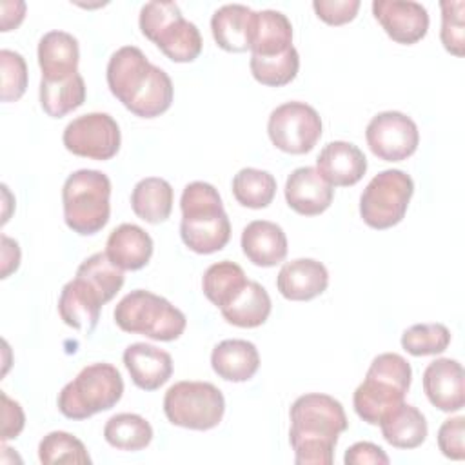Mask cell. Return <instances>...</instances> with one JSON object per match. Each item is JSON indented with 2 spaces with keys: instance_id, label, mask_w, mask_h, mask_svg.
Wrapping results in <instances>:
<instances>
[{
  "instance_id": "obj_9",
  "label": "cell",
  "mask_w": 465,
  "mask_h": 465,
  "mask_svg": "<svg viewBox=\"0 0 465 465\" xmlns=\"http://www.w3.org/2000/svg\"><path fill=\"white\" fill-rule=\"evenodd\" d=\"M163 412L176 427L209 430L222 421L225 398L209 381H176L163 396Z\"/></svg>"
},
{
  "instance_id": "obj_39",
  "label": "cell",
  "mask_w": 465,
  "mask_h": 465,
  "mask_svg": "<svg viewBox=\"0 0 465 465\" xmlns=\"http://www.w3.org/2000/svg\"><path fill=\"white\" fill-rule=\"evenodd\" d=\"M2 67V100L16 102L27 89V64L24 56L11 49L0 51Z\"/></svg>"
},
{
  "instance_id": "obj_32",
  "label": "cell",
  "mask_w": 465,
  "mask_h": 465,
  "mask_svg": "<svg viewBox=\"0 0 465 465\" xmlns=\"http://www.w3.org/2000/svg\"><path fill=\"white\" fill-rule=\"evenodd\" d=\"M85 102V82L80 73L60 82L40 80V105L51 118H62Z\"/></svg>"
},
{
  "instance_id": "obj_33",
  "label": "cell",
  "mask_w": 465,
  "mask_h": 465,
  "mask_svg": "<svg viewBox=\"0 0 465 465\" xmlns=\"http://www.w3.org/2000/svg\"><path fill=\"white\" fill-rule=\"evenodd\" d=\"M231 189L240 205L249 209H263L276 194V178L269 171L243 167L234 174Z\"/></svg>"
},
{
  "instance_id": "obj_5",
  "label": "cell",
  "mask_w": 465,
  "mask_h": 465,
  "mask_svg": "<svg viewBox=\"0 0 465 465\" xmlns=\"http://www.w3.org/2000/svg\"><path fill=\"white\" fill-rule=\"evenodd\" d=\"M111 180L96 169H78L67 176L62 187L65 225L80 234L91 236L102 231L111 214Z\"/></svg>"
},
{
  "instance_id": "obj_14",
  "label": "cell",
  "mask_w": 465,
  "mask_h": 465,
  "mask_svg": "<svg viewBox=\"0 0 465 465\" xmlns=\"http://www.w3.org/2000/svg\"><path fill=\"white\" fill-rule=\"evenodd\" d=\"M372 15L398 44L412 45L429 31V13L420 2L412 0H374Z\"/></svg>"
},
{
  "instance_id": "obj_31",
  "label": "cell",
  "mask_w": 465,
  "mask_h": 465,
  "mask_svg": "<svg viewBox=\"0 0 465 465\" xmlns=\"http://www.w3.org/2000/svg\"><path fill=\"white\" fill-rule=\"evenodd\" d=\"M105 441L118 450H142L153 441L151 423L134 412L111 416L104 425Z\"/></svg>"
},
{
  "instance_id": "obj_40",
  "label": "cell",
  "mask_w": 465,
  "mask_h": 465,
  "mask_svg": "<svg viewBox=\"0 0 465 465\" xmlns=\"http://www.w3.org/2000/svg\"><path fill=\"white\" fill-rule=\"evenodd\" d=\"M465 418L454 416L445 420L438 429V447L441 454L449 460H463L465 458Z\"/></svg>"
},
{
  "instance_id": "obj_30",
  "label": "cell",
  "mask_w": 465,
  "mask_h": 465,
  "mask_svg": "<svg viewBox=\"0 0 465 465\" xmlns=\"http://www.w3.org/2000/svg\"><path fill=\"white\" fill-rule=\"evenodd\" d=\"M247 282L249 280L238 263L222 260L205 269L202 276V291L213 305L223 309L238 298Z\"/></svg>"
},
{
  "instance_id": "obj_3",
  "label": "cell",
  "mask_w": 465,
  "mask_h": 465,
  "mask_svg": "<svg viewBox=\"0 0 465 465\" xmlns=\"http://www.w3.org/2000/svg\"><path fill=\"white\" fill-rule=\"evenodd\" d=\"M182 242L196 254L222 251L231 238V222L218 189L207 182H191L180 198Z\"/></svg>"
},
{
  "instance_id": "obj_28",
  "label": "cell",
  "mask_w": 465,
  "mask_h": 465,
  "mask_svg": "<svg viewBox=\"0 0 465 465\" xmlns=\"http://www.w3.org/2000/svg\"><path fill=\"white\" fill-rule=\"evenodd\" d=\"M173 198L174 193L167 180L147 176L133 187L131 209L147 223H162L173 211Z\"/></svg>"
},
{
  "instance_id": "obj_17",
  "label": "cell",
  "mask_w": 465,
  "mask_h": 465,
  "mask_svg": "<svg viewBox=\"0 0 465 465\" xmlns=\"http://www.w3.org/2000/svg\"><path fill=\"white\" fill-rule=\"evenodd\" d=\"M107 302L84 278L74 276L62 287L58 298V314L65 325L91 334L100 320V309Z\"/></svg>"
},
{
  "instance_id": "obj_41",
  "label": "cell",
  "mask_w": 465,
  "mask_h": 465,
  "mask_svg": "<svg viewBox=\"0 0 465 465\" xmlns=\"http://www.w3.org/2000/svg\"><path fill=\"white\" fill-rule=\"evenodd\" d=\"M316 16L329 25H343L356 18L360 0H314Z\"/></svg>"
},
{
  "instance_id": "obj_35",
  "label": "cell",
  "mask_w": 465,
  "mask_h": 465,
  "mask_svg": "<svg viewBox=\"0 0 465 465\" xmlns=\"http://www.w3.org/2000/svg\"><path fill=\"white\" fill-rule=\"evenodd\" d=\"M76 276L89 282L105 302H111L124 285V271L116 267L104 252H94L85 258L76 269Z\"/></svg>"
},
{
  "instance_id": "obj_2",
  "label": "cell",
  "mask_w": 465,
  "mask_h": 465,
  "mask_svg": "<svg viewBox=\"0 0 465 465\" xmlns=\"http://www.w3.org/2000/svg\"><path fill=\"white\" fill-rule=\"evenodd\" d=\"M289 443L296 465H331L338 436L347 430L343 405L322 392H309L294 400L289 411Z\"/></svg>"
},
{
  "instance_id": "obj_6",
  "label": "cell",
  "mask_w": 465,
  "mask_h": 465,
  "mask_svg": "<svg viewBox=\"0 0 465 465\" xmlns=\"http://www.w3.org/2000/svg\"><path fill=\"white\" fill-rule=\"evenodd\" d=\"M114 323L131 334H142L156 341L178 340L187 325L185 314L163 296L145 289H134L114 307Z\"/></svg>"
},
{
  "instance_id": "obj_36",
  "label": "cell",
  "mask_w": 465,
  "mask_h": 465,
  "mask_svg": "<svg viewBox=\"0 0 465 465\" xmlns=\"http://www.w3.org/2000/svg\"><path fill=\"white\" fill-rule=\"evenodd\" d=\"M38 460L44 465L53 463H91V456L85 445L65 430H53L45 434L38 443Z\"/></svg>"
},
{
  "instance_id": "obj_4",
  "label": "cell",
  "mask_w": 465,
  "mask_h": 465,
  "mask_svg": "<svg viewBox=\"0 0 465 465\" xmlns=\"http://www.w3.org/2000/svg\"><path fill=\"white\" fill-rule=\"evenodd\" d=\"M412 381L411 363L396 354H378L367 369L365 380L356 387L352 394V405L356 414L369 425H380L405 401V394Z\"/></svg>"
},
{
  "instance_id": "obj_16",
  "label": "cell",
  "mask_w": 465,
  "mask_h": 465,
  "mask_svg": "<svg viewBox=\"0 0 465 465\" xmlns=\"http://www.w3.org/2000/svg\"><path fill=\"white\" fill-rule=\"evenodd\" d=\"M285 202L302 216H316L327 211L334 198L332 185L316 171V167H298L285 182Z\"/></svg>"
},
{
  "instance_id": "obj_43",
  "label": "cell",
  "mask_w": 465,
  "mask_h": 465,
  "mask_svg": "<svg viewBox=\"0 0 465 465\" xmlns=\"http://www.w3.org/2000/svg\"><path fill=\"white\" fill-rule=\"evenodd\" d=\"M345 465H365V463H372V465H387L389 463V456L385 454V450L371 441H358L354 445H351L343 456Z\"/></svg>"
},
{
  "instance_id": "obj_34",
  "label": "cell",
  "mask_w": 465,
  "mask_h": 465,
  "mask_svg": "<svg viewBox=\"0 0 465 465\" xmlns=\"http://www.w3.org/2000/svg\"><path fill=\"white\" fill-rule=\"evenodd\" d=\"M249 67L254 80L262 85L283 87L296 78L300 69V54L294 45L289 51L276 56L251 54Z\"/></svg>"
},
{
  "instance_id": "obj_37",
  "label": "cell",
  "mask_w": 465,
  "mask_h": 465,
  "mask_svg": "<svg viewBox=\"0 0 465 465\" xmlns=\"http://www.w3.org/2000/svg\"><path fill=\"white\" fill-rule=\"evenodd\" d=\"M449 343L450 331L443 323H416L401 334V347L412 356L441 354Z\"/></svg>"
},
{
  "instance_id": "obj_45",
  "label": "cell",
  "mask_w": 465,
  "mask_h": 465,
  "mask_svg": "<svg viewBox=\"0 0 465 465\" xmlns=\"http://www.w3.org/2000/svg\"><path fill=\"white\" fill-rule=\"evenodd\" d=\"M2 20H0V31L7 33L11 29H16L24 16H25V4L20 2V0H15V2H2Z\"/></svg>"
},
{
  "instance_id": "obj_20",
  "label": "cell",
  "mask_w": 465,
  "mask_h": 465,
  "mask_svg": "<svg viewBox=\"0 0 465 465\" xmlns=\"http://www.w3.org/2000/svg\"><path fill=\"white\" fill-rule=\"evenodd\" d=\"M124 365L133 383L142 391H156L173 374V358L167 351L136 341L124 351Z\"/></svg>"
},
{
  "instance_id": "obj_15",
  "label": "cell",
  "mask_w": 465,
  "mask_h": 465,
  "mask_svg": "<svg viewBox=\"0 0 465 465\" xmlns=\"http://www.w3.org/2000/svg\"><path fill=\"white\" fill-rule=\"evenodd\" d=\"M423 392L443 412H458L465 403L463 367L458 360L438 358L423 371Z\"/></svg>"
},
{
  "instance_id": "obj_1",
  "label": "cell",
  "mask_w": 465,
  "mask_h": 465,
  "mask_svg": "<svg viewBox=\"0 0 465 465\" xmlns=\"http://www.w3.org/2000/svg\"><path fill=\"white\" fill-rule=\"evenodd\" d=\"M105 78L113 96L140 118H156L173 104L174 87L169 74L153 65L136 45H124L111 54Z\"/></svg>"
},
{
  "instance_id": "obj_21",
  "label": "cell",
  "mask_w": 465,
  "mask_h": 465,
  "mask_svg": "<svg viewBox=\"0 0 465 465\" xmlns=\"http://www.w3.org/2000/svg\"><path fill=\"white\" fill-rule=\"evenodd\" d=\"M80 45L65 31H49L38 42V65L42 80L60 82L78 73Z\"/></svg>"
},
{
  "instance_id": "obj_26",
  "label": "cell",
  "mask_w": 465,
  "mask_h": 465,
  "mask_svg": "<svg viewBox=\"0 0 465 465\" xmlns=\"http://www.w3.org/2000/svg\"><path fill=\"white\" fill-rule=\"evenodd\" d=\"M254 11L243 4H225L211 18V33L218 47L229 53H245L251 45Z\"/></svg>"
},
{
  "instance_id": "obj_19",
  "label": "cell",
  "mask_w": 465,
  "mask_h": 465,
  "mask_svg": "<svg viewBox=\"0 0 465 465\" xmlns=\"http://www.w3.org/2000/svg\"><path fill=\"white\" fill-rule=\"evenodd\" d=\"M329 285L327 267L312 258H296L282 265L276 287L285 300L309 302L325 292Z\"/></svg>"
},
{
  "instance_id": "obj_13",
  "label": "cell",
  "mask_w": 465,
  "mask_h": 465,
  "mask_svg": "<svg viewBox=\"0 0 465 465\" xmlns=\"http://www.w3.org/2000/svg\"><path fill=\"white\" fill-rule=\"evenodd\" d=\"M365 140L374 156L385 162H401L412 156L420 143L414 120L400 111H383L371 118Z\"/></svg>"
},
{
  "instance_id": "obj_29",
  "label": "cell",
  "mask_w": 465,
  "mask_h": 465,
  "mask_svg": "<svg viewBox=\"0 0 465 465\" xmlns=\"http://www.w3.org/2000/svg\"><path fill=\"white\" fill-rule=\"evenodd\" d=\"M272 303L263 285L249 280L238 298L227 307L220 309L223 320L234 327L254 329L267 322Z\"/></svg>"
},
{
  "instance_id": "obj_27",
  "label": "cell",
  "mask_w": 465,
  "mask_h": 465,
  "mask_svg": "<svg viewBox=\"0 0 465 465\" xmlns=\"http://www.w3.org/2000/svg\"><path fill=\"white\" fill-rule=\"evenodd\" d=\"M380 429L383 440L396 449H416L425 441L429 432L421 411L405 401L380 421Z\"/></svg>"
},
{
  "instance_id": "obj_10",
  "label": "cell",
  "mask_w": 465,
  "mask_h": 465,
  "mask_svg": "<svg viewBox=\"0 0 465 465\" xmlns=\"http://www.w3.org/2000/svg\"><path fill=\"white\" fill-rule=\"evenodd\" d=\"M414 194L412 178L401 169H385L378 173L360 196V216L372 229H389L398 225Z\"/></svg>"
},
{
  "instance_id": "obj_25",
  "label": "cell",
  "mask_w": 465,
  "mask_h": 465,
  "mask_svg": "<svg viewBox=\"0 0 465 465\" xmlns=\"http://www.w3.org/2000/svg\"><path fill=\"white\" fill-rule=\"evenodd\" d=\"M292 47L291 20L274 9L254 11L251 25V54L276 56Z\"/></svg>"
},
{
  "instance_id": "obj_42",
  "label": "cell",
  "mask_w": 465,
  "mask_h": 465,
  "mask_svg": "<svg viewBox=\"0 0 465 465\" xmlns=\"http://www.w3.org/2000/svg\"><path fill=\"white\" fill-rule=\"evenodd\" d=\"M2 398V441L5 443L7 440L16 438L24 425H25V416L18 401L11 400L4 391L0 392Z\"/></svg>"
},
{
  "instance_id": "obj_22",
  "label": "cell",
  "mask_w": 465,
  "mask_h": 465,
  "mask_svg": "<svg viewBox=\"0 0 465 465\" xmlns=\"http://www.w3.org/2000/svg\"><path fill=\"white\" fill-rule=\"evenodd\" d=\"M242 251L258 267H274L287 256L283 229L269 220H254L242 231Z\"/></svg>"
},
{
  "instance_id": "obj_23",
  "label": "cell",
  "mask_w": 465,
  "mask_h": 465,
  "mask_svg": "<svg viewBox=\"0 0 465 465\" xmlns=\"http://www.w3.org/2000/svg\"><path fill=\"white\" fill-rule=\"evenodd\" d=\"M153 238L134 223H122L111 231L105 242V254L122 271H138L153 256Z\"/></svg>"
},
{
  "instance_id": "obj_7",
  "label": "cell",
  "mask_w": 465,
  "mask_h": 465,
  "mask_svg": "<svg viewBox=\"0 0 465 465\" xmlns=\"http://www.w3.org/2000/svg\"><path fill=\"white\" fill-rule=\"evenodd\" d=\"M124 394L120 371L111 363L85 365L58 394V411L69 420H87L113 409Z\"/></svg>"
},
{
  "instance_id": "obj_38",
  "label": "cell",
  "mask_w": 465,
  "mask_h": 465,
  "mask_svg": "<svg viewBox=\"0 0 465 465\" xmlns=\"http://www.w3.org/2000/svg\"><path fill=\"white\" fill-rule=\"evenodd\" d=\"M440 7H441V29H440L441 44L450 54L463 56L465 2L463 0H441Z\"/></svg>"
},
{
  "instance_id": "obj_18",
  "label": "cell",
  "mask_w": 465,
  "mask_h": 465,
  "mask_svg": "<svg viewBox=\"0 0 465 465\" xmlns=\"http://www.w3.org/2000/svg\"><path fill=\"white\" fill-rule=\"evenodd\" d=\"M316 171L332 187H351L358 183L367 171L363 151L343 140L329 142L316 158Z\"/></svg>"
},
{
  "instance_id": "obj_11",
  "label": "cell",
  "mask_w": 465,
  "mask_h": 465,
  "mask_svg": "<svg viewBox=\"0 0 465 465\" xmlns=\"http://www.w3.org/2000/svg\"><path fill=\"white\" fill-rule=\"evenodd\" d=\"M322 118L305 102H285L274 107L267 120V134L272 145L289 154L309 153L322 136Z\"/></svg>"
},
{
  "instance_id": "obj_12",
  "label": "cell",
  "mask_w": 465,
  "mask_h": 465,
  "mask_svg": "<svg viewBox=\"0 0 465 465\" xmlns=\"http://www.w3.org/2000/svg\"><path fill=\"white\" fill-rule=\"evenodd\" d=\"M62 142L65 149L76 156L91 160H111L122 143V134L116 120L107 113H87L64 129Z\"/></svg>"
},
{
  "instance_id": "obj_44",
  "label": "cell",
  "mask_w": 465,
  "mask_h": 465,
  "mask_svg": "<svg viewBox=\"0 0 465 465\" xmlns=\"http://www.w3.org/2000/svg\"><path fill=\"white\" fill-rule=\"evenodd\" d=\"M2 276L0 278H7L11 272H15L20 265V247L18 242L2 234Z\"/></svg>"
},
{
  "instance_id": "obj_24",
  "label": "cell",
  "mask_w": 465,
  "mask_h": 465,
  "mask_svg": "<svg viewBox=\"0 0 465 465\" xmlns=\"http://www.w3.org/2000/svg\"><path fill=\"white\" fill-rule=\"evenodd\" d=\"M213 371L225 381L242 383L251 380L260 367V354L252 341L223 340L211 352Z\"/></svg>"
},
{
  "instance_id": "obj_8",
  "label": "cell",
  "mask_w": 465,
  "mask_h": 465,
  "mask_svg": "<svg viewBox=\"0 0 465 465\" xmlns=\"http://www.w3.org/2000/svg\"><path fill=\"white\" fill-rule=\"evenodd\" d=\"M138 25L169 60L178 64L193 62L202 53L200 29L183 18L174 2H147L140 9Z\"/></svg>"
}]
</instances>
